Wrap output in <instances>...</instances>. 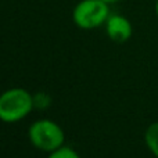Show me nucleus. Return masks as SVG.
Here are the masks:
<instances>
[{
	"instance_id": "nucleus-2",
	"label": "nucleus",
	"mask_w": 158,
	"mask_h": 158,
	"mask_svg": "<svg viewBox=\"0 0 158 158\" xmlns=\"http://www.w3.org/2000/svg\"><path fill=\"white\" fill-rule=\"evenodd\" d=\"M28 139L33 147L46 153H52L64 146L65 135L58 123L50 119H39L31 125L28 131Z\"/></svg>"
},
{
	"instance_id": "nucleus-9",
	"label": "nucleus",
	"mask_w": 158,
	"mask_h": 158,
	"mask_svg": "<svg viewBox=\"0 0 158 158\" xmlns=\"http://www.w3.org/2000/svg\"><path fill=\"white\" fill-rule=\"evenodd\" d=\"M156 14L158 17V0H156Z\"/></svg>"
},
{
	"instance_id": "nucleus-3",
	"label": "nucleus",
	"mask_w": 158,
	"mask_h": 158,
	"mask_svg": "<svg viewBox=\"0 0 158 158\" xmlns=\"http://www.w3.org/2000/svg\"><path fill=\"white\" fill-rule=\"evenodd\" d=\"M110 4L103 0H81L72 11V21L81 29H94L106 24Z\"/></svg>"
},
{
	"instance_id": "nucleus-5",
	"label": "nucleus",
	"mask_w": 158,
	"mask_h": 158,
	"mask_svg": "<svg viewBox=\"0 0 158 158\" xmlns=\"http://www.w3.org/2000/svg\"><path fill=\"white\" fill-rule=\"evenodd\" d=\"M144 142L147 148L156 158H158V122H153L144 133Z\"/></svg>"
},
{
	"instance_id": "nucleus-6",
	"label": "nucleus",
	"mask_w": 158,
	"mask_h": 158,
	"mask_svg": "<svg viewBox=\"0 0 158 158\" xmlns=\"http://www.w3.org/2000/svg\"><path fill=\"white\" fill-rule=\"evenodd\" d=\"M47 158H81V157H79V154L74 148L68 147V146H63V147L49 153Z\"/></svg>"
},
{
	"instance_id": "nucleus-7",
	"label": "nucleus",
	"mask_w": 158,
	"mask_h": 158,
	"mask_svg": "<svg viewBox=\"0 0 158 158\" xmlns=\"http://www.w3.org/2000/svg\"><path fill=\"white\" fill-rule=\"evenodd\" d=\"M52 103V97L44 92H39L33 94V106L38 110H46Z\"/></svg>"
},
{
	"instance_id": "nucleus-1",
	"label": "nucleus",
	"mask_w": 158,
	"mask_h": 158,
	"mask_svg": "<svg viewBox=\"0 0 158 158\" xmlns=\"http://www.w3.org/2000/svg\"><path fill=\"white\" fill-rule=\"evenodd\" d=\"M33 106V94L21 87H13L0 94V121L14 123L27 118Z\"/></svg>"
},
{
	"instance_id": "nucleus-4",
	"label": "nucleus",
	"mask_w": 158,
	"mask_h": 158,
	"mask_svg": "<svg viewBox=\"0 0 158 158\" xmlns=\"http://www.w3.org/2000/svg\"><path fill=\"white\" fill-rule=\"evenodd\" d=\"M104 25L108 38L115 43H125L133 33L131 21L121 14H110Z\"/></svg>"
},
{
	"instance_id": "nucleus-8",
	"label": "nucleus",
	"mask_w": 158,
	"mask_h": 158,
	"mask_svg": "<svg viewBox=\"0 0 158 158\" xmlns=\"http://www.w3.org/2000/svg\"><path fill=\"white\" fill-rule=\"evenodd\" d=\"M103 2H106L107 4H112V3H117L118 0H103Z\"/></svg>"
}]
</instances>
